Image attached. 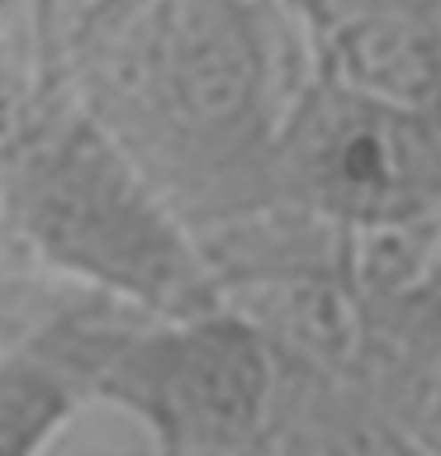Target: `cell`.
Instances as JSON below:
<instances>
[{"mask_svg":"<svg viewBox=\"0 0 441 456\" xmlns=\"http://www.w3.org/2000/svg\"><path fill=\"white\" fill-rule=\"evenodd\" d=\"M81 114L176 214L276 185L285 119L261 0H100L62 43Z\"/></svg>","mask_w":441,"mask_h":456,"instance_id":"obj_1","label":"cell"},{"mask_svg":"<svg viewBox=\"0 0 441 456\" xmlns=\"http://www.w3.org/2000/svg\"><path fill=\"white\" fill-rule=\"evenodd\" d=\"M14 209L48 262L180 319L209 309L204 262L180 214L81 110L20 157Z\"/></svg>","mask_w":441,"mask_h":456,"instance_id":"obj_2","label":"cell"},{"mask_svg":"<svg viewBox=\"0 0 441 456\" xmlns=\"http://www.w3.org/2000/svg\"><path fill=\"white\" fill-rule=\"evenodd\" d=\"M276 185L347 224H404L441 205V110L370 81L323 86L285 119Z\"/></svg>","mask_w":441,"mask_h":456,"instance_id":"obj_3","label":"cell"},{"mask_svg":"<svg viewBox=\"0 0 441 456\" xmlns=\"http://www.w3.org/2000/svg\"><path fill=\"white\" fill-rule=\"evenodd\" d=\"M91 385L142 413L162 456H237L266 419L270 356L252 328L204 309L109 342Z\"/></svg>","mask_w":441,"mask_h":456,"instance_id":"obj_4","label":"cell"},{"mask_svg":"<svg viewBox=\"0 0 441 456\" xmlns=\"http://www.w3.org/2000/svg\"><path fill=\"white\" fill-rule=\"evenodd\" d=\"M71 399V362L34 347L0 366V456H34Z\"/></svg>","mask_w":441,"mask_h":456,"instance_id":"obj_5","label":"cell"},{"mask_svg":"<svg viewBox=\"0 0 441 456\" xmlns=\"http://www.w3.org/2000/svg\"><path fill=\"white\" fill-rule=\"evenodd\" d=\"M95 5H100V0H38L43 34H48V43H57V48H62V43L71 38V28H76Z\"/></svg>","mask_w":441,"mask_h":456,"instance_id":"obj_6","label":"cell"}]
</instances>
